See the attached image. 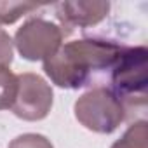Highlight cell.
<instances>
[{
  "mask_svg": "<svg viewBox=\"0 0 148 148\" xmlns=\"http://www.w3.org/2000/svg\"><path fill=\"white\" fill-rule=\"evenodd\" d=\"M14 58V49H12V38L11 35L0 28V66H9Z\"/></svg>",
  "mask_w": 148,
  "mask_h": 148,
  "instance_id": "obj_11",
  "label": "cell"
},
{
  "mask_svg": "<svg viewBox=\"0 0 148 148\" xmlns=\"http://www.w3.org/2000/svg\"><path fill=\"white\" fill-rule=\"evenodd\" d=\"M75 117L89 131L98 134L113 132L125 119L124 103L106 87H94L75 101Z\"/></svg>",
  "mask_w": 148,
  "mask_h": 148,
  "instance_id": "obj_3",
  "label": "cell"
},
{
  "mask_svg": "<svg viewBox=\"0 0 148 148\" xmlns=\"http://www.w3.org/2000/svg\"><path fill=\"white\" fill-rule=\"evenodd\" d=\"M125 45L106 38L73 40L44 61V71L52 84L63 89H80L110 75Z\"/></svg>",
  "mask_w": 148,
  "mask_h": 148,
  "instance_id": "obj_1",
  "label": "cell"
},
{
  "mask_svg": "<svg viewBox=\"0 0 148 148\" xmlns=\"http://www.w3.org/2000/svg\"><path fill=\"white\" fill-rule=\"evenodd\" d=\"M18 94V75L9 66H0V110H11Z\"/></svg>",
  "mask_w": 148,
  "mask_h": 148,
  "instance_id": "obj_8",
  "label": "cell"
},
{
  "mask_svg": "<svg viewBox=\"0 0 148 148\" xmlns=\"http://www.w3.org/2000/svg\"><path fill=\"white\" fill-rule=\"evenodd\" d=\"M63 32L59 25L44 18H30L14 35L18 52L28 61H47L63 45Z\"/></svg>",
  "mask_w": 148,
  "mask_h": 148,
  "instance_id": "obj_4",
  "label": "cell"
},
{
  "mask_svg": "<svg viewBox=\"0 0 148 148\" xmlns=\"http://www.w3.org/2000/svg\"><path fill=\"white\" fill-rule=\"evenodd\" d=\"M7 148H54V146L45 136L35 134V132H26V134L14 138Z\"/></svg>",
  "mask_w": 148,
  "mask_h": 148,
  "instance_id": "obj_10",
  "label": "cell"
},
{
  "mask_svg": "<svg viewBox=\"0 0 148 148\" xmlns=\"http://www.w3.org/2000/svg\"><path fill=\"white\" fill-rule=\"evenodd\" d=\"M110 12L108 2H59L56 4V18L66 37L73 28H89L101 23Z\"/></svg>",
  "mask_w": 148,
  "mask_h": 148,
  "instance_id": "obj_6",
  "label": "cell"
},
{
  "mask_svg": "<svg viewBox=\"0 0 148 148\" xmlns=\"http://www.w3.org/2000/svg\"><path fill=\"white\" fill-rule=\"evenodd\" d=\"M38 7L40 5L35 2H0V25H12Z\"/></svg>",
  "mask_w": 148,
  "mask_h": 148,
  "instance_id": "obj_9",
  "label": "cell"
},
{
  "mask_svg": "<svg viewBox=\"0 0 148 148\" xmlns=\"http://www.w3.org/2000/svg\"><path fill=\"white\" fill-rule=\"evenodd\" d=\"M146 58L145 45L124 47L108 75V89L124 103L127 117L136 108L143 112L146 105Z\"/></svg>",
  "mask_w": 148,
  "mask_h": 148,
  "instance_id": "obj_2",
  "label": "cell"
},
{
  "mask_svg": "<svg viewBox=\"0 0 148 148\" xmlns=\"http://www.w3.org/2000/svg\"><path fill=\"white\" fill-rule=\"evenodd\" d=\"M112 148H148V124L145 120L134 122L117 139Z\"/></svg>",
  "mask_w": 148,
  "mask_h": 148,
  "instance_id": "obj_7",
  "label": "cell"
},
{
  "mask_svg": "<svg viewBox=\"0 0 148 148\" xmlns=\"http://www.w3.org/2000/svg\"><path fill=\"white\" fill-rule=\"evenodd\" d=\"M52 89L51 86L35 73L18 75V94L12 105V113L18 119L37 122L49 115L52 108Z\"/></svg>",
  "mask_w": 148,
  "mask_h": 148,
  "instance_id": "obj_5",
  "label": "cell"
}]
</instances>
